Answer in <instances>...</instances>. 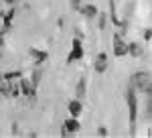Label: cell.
I'll return each instance as SVG.
<instances>
[{
  "label": "cell",
  "mask_w": 152,
  "mask_h": 138,
  "mask_svg": "<svg viewBox=\"0 0 152 138\" xmlns=\"http://www.w3.org/2000/svg\"><path fill=\"white\" fill-rule=\"evenodd\" d=\"M18 87H20V95H26V98H31V100L37 98V90L31 85V79H28V77H23V75H20Z\"/></svg>",
  "instance_id": "8992f818"
},
{
  "label": "cell",
  "mask_w": 152,
  "mask_h": 138,
  "mask_svg": "<svg viewBox=\"0 0 152 138\" xmlns=\"http://www.w3.org/2000/svg\"><path fill=\"white\" fill-rule=\"evenodd\" d=\"M20 75H23L20 71H8V73H2V79L4 81H12L14 77H20Z\"/></svg>",
  "instance_id": "2e32d148"
},
{
  "label": "cell",
  "mask_w": 152,
  "mask_h": 138,
  "mask_svg": "<svg viewBox=\"0 0 152 138\" xmlns=\"http://www.w3.org/2000/svg\"><path fill=\"white\" fill-rule=\"evenodd\" d=\"M10 95L12 98H18V95H20V87H18L16 83H10Z\"/></svg>",
  "instance_id": "e0dca14e"
},
{
  "label": "cell",
  "mask_w": 152,
  "mask_h": 138,
  "mask_svg": "<svg viewBox=\"0 0 152 138\" xmlns=\"http://www.w3.org/2000/svg\"><path fill=\"white\" fill-rule=\"evenodd\" d=\"M114 55L116 57H126L128 55V43H126V39H124L122 33L114 34Z\"/></svg>",
  "instance_id": "277c9868"
},
{
  "label": "cell",
  "mask_w": 152,
  "mask_h": 138,
  "mask_svg": "<svg viewBox=\"0 0 152 138\" xmlns=\"http://www.w3.org/2000/svg\"><path fill=\"white\" fill-rule=\"evenodd\" d=\"M128 55L140 59L142 55H144V47H142L138 41H132V43H128Z\"/></svg>",
  "instance_id": "7c38bea8"
},
{
  "label": "cell",
  "mask_w": 152,
  "mask_h": 138,
  "mask_svg": "<svg viewBox=\"0 0 152 138\" xmlns=\"http://www.w3.org/2000/svg\"><path fill=\"white\" fill-rule=\"evenodd\" d=\"M26 53L33 57L35 65H43V63L49 59V53H47V51H39V49H35V47H28V49H26Z\"/></svg>",
  "instance_id": "52a82bcc"
},
{
  "label": "cell",
  "mask_w": 152,
  "mask_h": 138,
  "mask_svg": "<svg viewBox=\"0 0 152 138\" xmlns=\"http://www.w3.org/2000/svg\"><path fill=\"white\" fill-rule=\"evenodd\" d=\"M94 69H95V73H105V71H107V55H105V53H99V55L95 57Z\"/></svg>",
  "instance_id": "30bf717a"
},
{
  "label": "cell",
  "mask_w": 152,
  "mask_h": 138,
  "mask_svg": "<svg viewBox=\"0 0 152 138\" xmlns=\"http://www.w3.org/2000/svg\"><path fill=\"white\" fill-rule=\"evenodd\" d=\"M130 85L136 90V92L144 93L146 98H150L152 95V85H150V73L148 71H134L132 73V77H130Z\"/></svg>",
  "instance_id": "7a4b0ae2"
},
{
  "label": "cell",
  "mask_w": 152,
  "mask_h": 138,
  "mask_svg": "<svg viewBox=\"0 0 152 138\" xmlns=\"http://www.w3.org/2000/svg\"><path fill=\"white\" fill-rule=\"evenodd\" d=\"M0 47H4V33L0 31Z\"/></svg>",
  "instance_id": "44dd1931"
},
{
  "label": "cell",
  "mask_w": 152,
  "mask_h": 138,
  "mask_svg": "<svg viewBox=\"0 0 152 138\" xmlns=\"http://www.w3.org/2000/svg\"><path fill=\"white\" fill-rule=\"evenodd\" d=\"M142 37H144V41H146V43H148V41H150V37H152L150 29H144V33H142Z\"/></svg>",
  "instance_id": "d6986e66"
},
{
  "label": "cell",
  "mask_w": 152,
  "mask_h": 138,
  "mask_svg": "<svg viewBox=\"0 0 152 138\" xmlns=\"http://www.w3.org/2000/svg\"><path fill=\"white\" fill-rule=\"evenodd\" d=\"M67 112H69V116H73V118H79L81 112H83V102L77 100V98H73V100L67 104Z\"/></svg>",
  "instance_id": "9c48e42d"
},
{
  "label": "cell",
  "mask_w": 152,
  "mask_h": 138,
  "mask_svg": "<svg viewBox=\"0 0 152 138\" xmlns=\"http://www.w3.org/2000/svg\"><path fill=\"white\" fill-rule=\"evenodd\" d=\"M71 8L79 12V8H81V0H71Z\"/></svg>",
  "instance_id": "ac0fdd59"
},
{
  "label": "cell",
  "mask_w": 152,
  "mask_h": 138,
  "mask_svg": "<svg viewBox=\"0 0 152 138\" xmlns=\"http://www.w3.org/2000/svg\"><path fill=\"white\" fill-rule=\"evenodd\" d=\"M97 134H99V136H107V128L99 126V128H97Z\"/></svg>",
  "instance_id": "ffe728a7"
},
{
  "label": "cell",
  "mask_w": 152,
  "mask_h": 138,
  "mask_svg": "<svg viewBox=\"0 0 152 138\" xmlns=\"http://www.w3.org/2000/svg\"><path fill=\"white\" fill-rule=\"evenodd\" d=\"M110 2V21L116 24V26H124L126 29V23L118 18V10H116V0H107Z\"/></svg>",
  "instance_id": "8fae6325"
},
{
  "label": "cell",
  "mask_w": 152,
  "mask_h": 138,
  "mask_svg": "<svg viewBox=\"0 0 152 138\" xmlns=\"http://www.w3.org/2000/svg\"><path fill=\"white\" fill-rule=\"evenodd\" d=\"M79 128H81V124H79V120L77 118H73V116H69L65 122H63V128H61V136H67V134H75V132H79Z\"/></svg>",
  "instance_id": "5b68a950"
},
{
  "label": "cell",
  "mask_w": 152,
  "mask_h": 138,
  "mask_svg": "<svg viewBox=\"0 0 152 138\" xmlns=\"http://www.w3.org/2000/svg\"><path fill=\"white\" fill-rule=\"evenodd\" d=\"M79 12H81L85 18H95L97 16V6L95 4H81V8H79Z\"/></svg>",
  "instance_id": "4fadbf2b"
},
{
  "label": "cell",
  "mask_w": 152,
  "mask_h": 138,
  "mask_svg": "<svg viewBox=\"0 0 152 138\" xmlns=\"http://www.w3.org/2000/svg\"><path fill=\"white\" fill-rule=\"evenodd\" d=\"M2 2H6V4H14L16 0H2Z\"/></svg>",
  "instance_id": "7402d4cb"
},
{
  "label": "cell",
  "mask_w": 152,
  "mask_h": 138,
  "mask_svg": "<svg viewBox=\"0 0 152 138\" xmlns=\"http://www.w3.org/2000/svg\"><path fill=\"white\" fill-rule=\"evenodd\" d=\"M28 79H31V85H33L35 90H39V85H41V81H43V71H41V69H35Z\"/></svg>",
  "instance_id": "5bb4252c"
},
{
  "label": "cell",
  "mask_w": 152,
  "mask_h": 138,
  "mask_svg": "<svg viewBox=\"0 0 152 138\" xmlns=\"http://www.w3.org/2000/svg\"><path fill=\"white\" fill-rule=\"evenodd\" d=\"M85 95H87V77L85 75H81L79 77V81L75 83V98L77 100H85Z\"/></svg>",
  "instance_id": "ba28073f"
},
{
  "label": "cell",
  "mask_w": 152,
  "mask_h": 138,
  "mask_svg": "<svg viewBox=\"0 0 152 138\" xmlns=\"http://www.w3.org/2000/svg\"><path fill=\"white\" fill-rule=\"evenodd\" d=\"M124 100L128 104V116H130V134L136 136V124H138V95L136 90L128 85L126 92H124Z\"/></svg>",
  "instance_id": "6da1fadb"
},
{
  "label": "cell",
  "mask_w": 152,
  "mask_h": 138,
  "mask_svg": "<svg viewBox=\"0 0 152 138\" xmlns=\"http://www.w3.org/2000/svg\"><path fill=\"white\" fill-rule=\"evenodd\" d=\"M0 4H2V0H0Z\"/></svg>",
  "instance_id": "603a6c76"
},
{
  "label": "cell",
  "mask_w": 152,
  "mask_h": 138,
  "mask_svg": "<svg viewBox=\"0 0 152 138\" xmlns=\"http://www.w3.org/2000/svg\"><path fill=\"white\" fill-rule=\"evenodd\" d=\"M97 23H99V29L104 31L107 26V12H97Z\"/></svg>",
  "instance_id": "9a60e30c"
},
{
  "label": "cell",
  "mask_w": 152,
  "mask_h": 138,
  "mask_svg": "<svg viewBox=\"0 0 152 138\" xmlns=\"http://www.w3.org/2000/svg\"><path fill=\"white\" fill-rule=\"evenodd\" d=\"M83 55H85V51H83V43H81V39L73 37V43H71V51H69V55H67V63H75V61H81Z\"/></svg>",
  "instance_id": "3957f363"
}]
</instances>
